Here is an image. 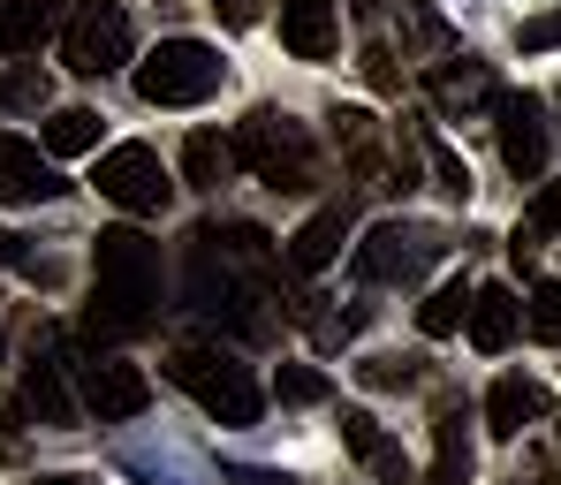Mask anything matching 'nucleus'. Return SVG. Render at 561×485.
I'll return each instance as SVG.
<instances>
[{
    "label": "nucleus",
    "mask_w": 561,
    "mask_h": 485,
    "mask_svg": "<svg viewBox=\"0 0 561 485\" xmlns=\"http://www.w3.org/2000/svg\"><path fill=\"white\" fill-rule=\"evenodd\" d=\"M274 289H280V258L274 235L251 228V220H228V228H197L190 235V311L220 319L228 334L243 342H266L274 334Z\"/></svg>",
    "instance_id": "f257e3e1"
},
{
    "label": "nucleus",
    "mask_w": 561,
    "mask_h": 485,
    "mask_svg": "<svg viewBox=\"0 0 561 485\" xmlns=\"http://www.w3.org/2000/svg\"><path fill=\"white\" fill-rule=\"evenodd\" d=\"M160 326V243L145 228H99L92 243V311L84 342H137Z\"/></svg>",
    "instance_id": "f03ea898"
},
{
    "label": "nucleus",
    "mask_w": 561,
    "mask_h": 485,
    "mask_svg": "<svg viewBox=\"0 0 561 485\" xmlns=\"http://www.w3.org/2000/svg\"><path fill=\"white\" fill-rule=\"evenodd\" d=\"M228 145H236V168H251L266 190L296 197L311 190V175H319V145H311V129L296 122V114H280V106H251L236 129H228Z\"/></svg>",
    "instance_id": "7ed1b4c3"
},
{
    "label": "nucleus",
    "mask_w": 561,
    "mask_h": 485,
    "mask_svg": "<svg viewBox=\"0 0 561 485\" xmlns=\"http://www.w3.org/2000/svg\"><path fill=\"white\" fill-rule=\"evenodd\" d=\"M168 380L213 417V425H259V409H266V394L251 380V365H236L228 349H213V342H175L168 349Z\"/></svg>",
    "instance_id": "20e7f679"
},
{
    "label": "nucleus",
    "mask_w": 561,
    "mask_h": 485,
    "mask_svg": "<svg viewBox=\"0 0 561 485\" xmlns=\"http://www.w3.org/2000/svg\"><path fill=\"white\" fill-rule=\"evenodd\" d=\"M220 84H228V61L205 38H160L137 61V99L145 106H205Z\"/></svg>",
    "instance_id": "39448f33"
},
{
    "label": "nucleus",
    "mask_w": 561,
    "mask_h": 485,
    "mask_svg": "<svg viewBox=\"0 0 561 485\" xmlns=\"http://www.w3.org/2000/svg\"><path fill=\"white\" fill-rule=\"evenodd\" d=\"M129 54H137V31H129V15L114 0H77L61 15V61L77 77H114Z\"/></svg>",
    "instance_id": "423d86ee"
},
{
    "label": "nucleus",
    "mask_w": 561,
    "mask_h": 485,
    "mask_svg": "<svg viewBox=\"0 0 561 485\" xmlns=\"http://www.w3.org/2000/svg\"><path fill=\"white\" fill-rule=\"evenodd\" d=\"M433 258H440V235H433V228H417V220H379L373 235L357 243V281H373V289H410Z\"/></svg>",
    "instance_id": "0eeeda50"
},
{
    "label": "nucleus",
    "mask_w": 561,
    "mask_h": 485,
    "mask_svg": "<svg viewBox=\"0 0 561 485\" xmlns=\"http://www.w3.org/2000/svg\"><path fill=\"white\" fill-rule=\"evenodd\" d=\"M92 183H99V197L122 205V212H168V197H175V183H168V168H160L152 145H114V152H99Z\"/></svg>",
    "instance_id": "6e6552de"
},
{
    "label": "nucleus",
    "mask_w": 561,
    "mask_h": 485,
    "mask_svg": "<svg viewBox=\"0 0 561 485\" xmlns=\"http://www.w3.org/2000/svg\"><path fill=\"white\" fill-rule=\"evenodd\" d=\"M77 402L92 409L99 425H129V417H145L152 409V380L137 372V365H122V357H77Z\"/></svg>",
    "instance_id": "1a4fd4ad"
},
{
    "label": "nucleus",
    "mask_w": 561,
    "mask_h": 485,
    "mask_svg": "<svg viewBox=\"0 0 561 485\" xmlns=\"http://www.w3.org/2000/svg\"><path fill=\"white\" fill-rule=\"evenodd\" d=\"M493 137H501V168H508L516 183H539V175H547L554 137H547V106H539L531 92H501V106H493Z\"/></svg>",
    "instance_id": "9d476101"
},
{
    "label": "nucleus",
    "mask_w": 561,
    "mask_h": 485,
    "mask_svg": "<svg viewBox=\"0 0 561 485\" xmlns=\"http://www.w3.org/2000/svg\"><path fill=\"white\" fill-rule=\"evenodd\" d=\"M61 168L38 152V145H23V137H0V205H46V197H61Z\"/></svg>",
    "instance_id": "9b49d317"
},
{
    "label": "nucleus",
    "mask_w": 561,
    "mask_h": 485,
    "mask_svg": "<svg viewBox=\"0 0 561 485\" xmlns=\"http://www.w3.org/2000/svg\"><path fill=\"white\" fill-rule=\"evenodd\" d=\"M280 46L296 61H327L342 46V0H280Z\"/></svg>",
    "instance_id": "f8f14e48"
},
{
    "label": "nucleus",
    "mask_w": 561,
    "mask_h": 485,
    "mask_svg": "<svg viewBox=\"0 0 561 485\" xmlns=\"http://www.w3.org/2000/svg\"><path fill=\"white\" fill-rule=\"evenodd\" d=\"M463 326H470V349H478V357H501V349L524 334V303H516L508 281H485V289L470 296V319H463Z\"/></svg>",
    "instance_id": "ddd939ff"
},
{
    "label": "nucleus",
    "mask_w": 561,
    "mask_h": 485,
    "mask_svg": "<svg viewBox=\"0 0 561 485\" xmlns=\"http://www.w3.org/2000/svg\"><path fill=\"white\" fill-rule=\"evenodd\" d=\"M15 409L38 417V425H77L84 402L69 394V365H61V357H31V365H23V402H15Z\"/></svg>",
    "instance_id": "4468645a"
},
{
    "label": "nucleus",
    "mask_w": 561,
    "mask_h": 485,
    "mask_svg": "<svg viewBox=\"0 0 561 485\" xmlns=\"http://www.w3.org/2000/svg\"><path fill=\"white\" fill-rule=\"evenodd\" d=\"M433 106L440 114H470V106H501V84H493V69L485 61H470V54H448V61H433Z\"/></svg>",
    "instance_id": "2eb2a0df"
},
{
    "label": "nucleus",
    "mask_w": 561,
    "mask_h": 485,
    "mask_svg": "<svg viewBox=\"0 0 561 485\" xmlns=\"http://www.w3.org/2000/svg\"><path fill=\"white\" fill-rule=\"evenodd\" d=\"M342 235H350V205H319L296 235H288V274H327L334 258H342Z\"/></svg>",
    "instance_id": "dca6fc26"
},
{
    "label": "nucleus",
    "mask_w": 561,
    "mask_h": 485,
    "mask_svg": "<svg viewBox=\"0 0 561 485\" xmlns=\"http://www.w3.org/2000/svg\"><path fill=\"white\" fill-rule=\"evenodd\" d=\"M547 409H554L547 388H539V380H524V372H508V380H493V388H485V425H493L501 440H516V432H524V425H539Z\"/></svg>",
    "instance_id": "f3484780"
},
{
    "label": "nucleus",
    "mask_w": 561,
    "mask_h": 485,
    "mask_svg": "<svg viewBox=\"0 0 561 485\" xmlns=\"http://www.w3.org/2000/svg\"><path fill=\"white\" fill-rule=\"evenodd\" d=\"M342 440H350V455H357V463H373L387 485H417V478H410V455L379 432L373 409H342Z\"/></svg>",
    "instance_id": "a211bd4d"
},
{
    "label": "nucleus",
    "mask_w": 561,
    "mask_h": 485,
    "mask_svg": "<svg viewBox=\"0 0 561 485\" xmlns=\"http://www.w3.org/2000/svg\"><path fill=\"white\" fill-rule=\"evenodd\" d=\"M433 471L417 485H470V417H463V402H440V417H433Z\"/></svg>",
    "instance_id": "6ab92c4d"
},
{
    "label": "nucleus",
    "mask_w": 561,
    "mask_h": 485,
    "mask_svg": "<svg viewBox=\"0 0 561 485\" xmlns=\"http://www.w3.org/2000/svg\"><path fill=\"white\" fill-rule=\"evenodd\" d=\"M61 23V0H0V54H38Z\"/></svg>",
    "instance_id": "aec40b11"
},
{
    "label": "nucleus",
    "mask_w": 561,
    "mask_h": 485,
    "mask_svg": "<svg viewBox=\"0 0 561 485\" xmlns=\"http://www.w3.org/2000/svg\"><path fill=\"white\" fill-rule=\"evenodd\" d=\"M236 175V145L220 137V129H190V145H183V183L190 190H220Z\"/></svg>",
    "instance_id": "412c9836"
},
{
    "label": "nucleus",
    "mask_w": 561,
    "mask_h": 485,
    "mask_svg": "<svg viewBox=\"0 0 561 485\" xmlns=\"http://www.w3.org/2000/svg\"><path fill=\"white\" fill-rule=\"evenodd\" d=\"M46 152H54V160L99 152V114L92 106H54V114H46Z\"/></svg>",
    "instance_id": "4be33fe9"
},
{
    "label": "nucleus",
    "mask_w": 561,
    "mask_h": 485,
    "mask_svg": "<svg viewBox=\"0 0 561 485\" xmlns=\"http://www.w3.org/2000/svg\"><path fill=\"white\" fill-rule=\"evenodd\" d=\"M38 106H54V77H46L38 61L0 69V114H38Z\"/></svg>",
    "instance_id": "5701e85b"
},
{
    "label": "nucleus",
    "mask_w": 561,
    "mask_h": 485,
    "mask_svg": "<svg viewBox=\"0 0 561 485\" xmlns=\"http://www.w3.org/2000/svg\"><path fill=\"white\" fill-rule=\"evenodd\" d=\"M547 235H561V183H539V197L524 205V228H516V266H531V243H547Z\"/></svg>",
    "instance_id": "b1692460"
},
{
    "label": "nucleus",
    "mask_w": 561,
    "mask_h": 485,
    "mask_svg": "<svg viewBox=\"0 0 561 485\" xmlns=\"http://www.w3.org/2000/svg\"><path fill=\"white\" fill-rule=\"evenodd\" d=\"M470 281H440V289L425 296V303H417V326H425V334H433V342H440V334H456V326H463L470 319Z\"/></svg>",
    "instance_id": "393cba45"
},
{
    "label": "nucleus",
    "mask_w": 561,
    "mask_h": 485,
    "mask_svg": "<svg viewBox=\"0 0 561 485\" xmlns=\"http://www.w3.org/2000/svg\"><path fill=\"white\" fill-rule=\"evenodd\" d=\"M425 160H433V183L456 197V205H463V197L478 190V183H470V168H463V152H456V145H448L440 129H425Z\"/></svg>",
    "instance_id": "a878e982"
},
{
    "label": "nucleus",
    "mask_w": 561,
    "mask_h": 485,
    "mask_svg": "<svg viewBox=\"0 0 561 485\" xmlns=\"http://www.w3.org/2000/svg\"><path fill=\"white\" fill-rule=\"evenodd\" d=\"M524 334L561 349V281H539V289L524 296Z\"/></svg>",
    "instance_id": "bb28decb"
},
{
    "label": "nucleus",
    "mask_w": 561,
    "mask_h": 485,
    "mask_svg": "<svg viewBox=\"0 0 561 485\" xmlns=\"http://www.w3.org/2000/svg\"><path fill=\"white\" fill-rule=\"evenodd\" d=\"M357 380H365V388H417V380H425V365H417V357H373V365H357Z\"/></svg>",
    "instance_id": "cd10ccee"
},
{
    "label": "nucleus",
    "mask_w": 561,
    "mask_h": 485,
    "mask_svg": "<svg viewBox=\"0 0 561 485\" xmlns=\"http://www.w3.org/2000/svg\"><path fill=\"white\" fill-rule=\"evenodd\" d=\"M516 46H524V54H554V46H561V8L524 15V23H516Z\"/></svg>",
    "instance_id": "c85d7f7f"
},
{
    "label": "nucleus",
    "mask_w": 561,
    "mask_h": 485,
    "mask_svg": "<svg viewBox=\"0 0 561 485\" xmlns=\"http://www.w3.org/2000/svg\"><path fill=\"white\" fill-rule=\"evenodd\" d=\"M274 394H280V402H327V372H311V365H280Z\"/></svg>",
    "instance_id": "c756f323"
},
{
    "label": "nucleus",
    "mask_w": 561,
    "mask_h": 485,
    "mask_svg": "<svg viewBox=\"0 0 561 485\" xmlns=\"http://www.w3.org/2000/svg\"><path fill=\"white\" fill-rule=\"evenodd\" d=\"M365 77H373V92H402V69L387 46H365Z\"/></svg>",
    "instance_id": "7c9ffc66"
},
{
    "label": "nucleus",
    "mask_w": 561,
    "mask_h": 485,
    "mask_svg": "<svg viewBox=\"0 0 561 485\" xmlns=\"http://www.w3.org/2000/svg\"><path fill=\"white\" fill-rule=\"evenodd\" d=\"M213 15H220L228 31H251V23L266 15V0H213Z\"/></svg>",
    "instance_id": "2f4dec72"
},
{
    "label": "nucleus",
    "mask_w": 561,
    "mask_h": 485,
    "mask_svg": "<svg viewBox=\"0 0 561 485\" xmlns=\"http://www.w3.org/2000/svg\"><path fill=\"white\" fill-rule=\"evenodd\" d=\"M0 266H15V274H38V281H46V266H38V258L23 251V235H8V228H0Z\"/></svg>",
    "instance_id": "473e14b6"
},
{
    "label": "nucleus",
    "mask_w": 561,
    "mask_h": 485,
    "mask_svg": "<svg viewBox=\"0 0 561 485\" xmlns=\"http://www.w3.org/2000/svg\"><path fill=\"white\" fill-rule=\"evenodd\" d=\"M236 485H288V478H274V471H243Z\"/></svg>",
    "instance_id": "72a5a7b5"
},
{
    "label": "nucleus",
    "mask_w": 561,
    "mask_h": 485,
    "mask_svg": "<svg viewBox=\"0 0 561 485\" xmlns=\"http://www.w3.org/2000/svg\"><path fill=\"white\" fill-rule=\"evenodd\" d=\"M31 485H92V478H77V471H54V478H31Z\"/></svg>",
    "instance_id": "f704fd0d"
},
{
    "label": "nucleus",
    "mask_w": 561,
    "mask_h": 485,
    "mask_svg": "<svg viewBox=\"0 0 561 485\" xmlns=\"http://www.w3.org/2000/svg\"><path fill=\"white\" fill-rule=\"evenodd\" d=\"M350 8H357L365 23H379V8H387V0H350Z\"/></svg>",
    "instance_id": "c9c22d12"
},
{
    "label": "nucleus",
    "mask_w": 561,
    "mask_h": 485,
    "mask_svg": "<svg viewBox=\"0 0 561 485\" xmlns=\"http://www.w3.org/2000/svg\"><path fill=\"white\" fill-rule=\"evenodd\" d=\"M554 114H561V92H554Z\"/></svg>",
    "instance_id": "e433bc0d"
},
{
    "label": "nucleus",
    "mask_w": 561,
    "mask_h": 485,
    "mask_svg": "<svg viewBox=\"0 0 561 485\" xmlns=\"http://www.w3.org/2000/svg\"><path fill=\"white\" fill-rule=\"evenodd\" d=\"M0 357H8V342H0Z\"/></svg>",
    "instance_id": "4c0bfd02"
}]
</instances>
